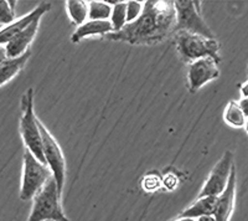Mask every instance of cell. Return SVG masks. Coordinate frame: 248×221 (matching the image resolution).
I'll return each instance as SVG.
<instances>
[{"instance_id":"6da1fadb","label":"cell","mask_w":248,"mask_h":221,"mask_svg":"<svg viewBox=\"0 0 248 221\" xmlns=\"http://www.w3.org/2000/svg\"><path fill=\"white\" fill-rule=\"evenodd\" d=\"M175 28L174 1L148 0L140 16L125 24L122 30L106 35L108 40L124 41L130 45H154L161 43Z\"/></svg>"},{"instance_id":"7a4b0ae2","label":"cell","mask_w":248,"mask_h":221,"mask_svg":"<svg viewBox=\"0 0 248 221\" xmlns=\"http://www.w3.org/2000/svg\"><path fill=\"white\" fill-rule=\"evenodd\" d=\"M20 134L26 149L37 160L45 164L43 154V141L40 133L39 118L34 110V90L29 88L21 98V116H20Z\"/></svg>"},{"instance_id":"3957f363","label":"cell","mask_w":248,"mask_h":221,"mask_svg":"<svg viewBox=\"0 0 248 221\" xmlns=\"http://www.w3.org/2000/svg\"><path fill=\"white\" fill-rule=\"evenodd\" d=\"M61 196L52 176L32 199L28 221H71L63 213Z\"/></svg>"},{"instance_id":"277c9868","label":"cell","mask_w":248,"mask_h":221,"mask_svg":"<svg viewBox=\"0 0 248 221\" xmlns=\"http://www.w3.org/2000/svg\"><path fill=\"white\" fill-rule=\"evenodd\" d=\"M176 50L181 60L186 63H191L196 60L210 59L215 60L217 63L221 61L220 44L216 39H206L200 35H194L186 32H175Z\"/></svg>"},{"instance_id":"5b68a950","label":"cell","mask_w":248,"mask_h":221,"mask_svg":"<svg viewBox=\"0 0 248 221\" xmlns=\"http://www.w3.org/2000/svg\"><path fill=\"white\" fill-rule=\"evenodd\" d=\"M175 8V28L174 34L186 32L194 35H200L206 39H215L209 25L201 14V1L194 0H176Z\"/></svg>"},{"instance_id":"8992f818","label":"cell","mask_w":248,"mask_h":221,"mask_svg":"<svg viewBox=\"0 0 248 221\" xmlns=\"http://www.w3.org/2000/svg\"><path fill=\"white\" fill-rule=\"evenodd\" d=\"M50 178H52L50 168L37 160L28 149H25L20 199L23 202L32 200L40 190L43 189L44 185L50 180Z\"/></svg>"},{"instance_id":"52a82bcc","label":"cell","mask_w":248,"mask_h":221,"mask_svg":"<svg viewBox=\"0 0 248 221\" xmlns=\"http://www.w3.org/2000/svg\"><path fill=\"white\" fill-rule=\"evenodd\" d=\"M40 133L43 141V154L45 159V164L50 168L52 176L56 182L57 189L62 194L65 187L66 179V160L60 144L57 143L50 130L44 126V123L39 119Z\"/></svg>"},{"instance_id":"ba28073f","label":"cell","mask_w":248,"mask_h":221,"mask_svg":"<svg viewBox=\"0 0 248 221\" xmlns=\"http://www.w3.org/2000/svg\"><path fill=\"white\" fill-rule=\"evenodd\" d=\"M233 165V153L227 150L221 157L220 160L216 163V165L212 168L209 178L199 194V198L221 195L229 184V179Z\"/></svg>"},{"instance_id":"9c48e42d","label":"cell","mask_w":248,"mask_h":221,"mask_svg":"<svg viewBox=\"0 0 248 221\" xmlns=\"http://www.w3.org/2000/svg\"><path fill=\"white\" fill-rule=\"evenodd\" d=\"M220 70L217 67V63L210 57L196 60L189 63L187 67V87L191 94L199 91L202 86L218 79Z\"/></svg>"},{"instance_id":"30bf717a","label":"cell","mask_w":248,"mask_h":221,"mask_svg":"<svg viewBox=\"0 0 248 221\" xmlns=\"http://www.w3.org/2000/svg\"><path fill=\"white\" fill-rule=\"evenodd\" d=\"M50 9L51 4L43 1V3H40L39 5L36 6L32 12L24 15V16H21L20 19H16L14 23L9 24V25L4 26L3 29H0V46L8 45V44L10 43L21 30H24L32 20H35L39 16H44V14H46Z\"/></svg>"},{"instance_id":"8fae6325","label":"cell","mask_w":248,"mask_h":221,"mask_svg":"<svg viewBox=\"0 0 248 221\" xmlns=\"http://www.w3.org/2000/svg\"><path fill=\"white\" fill-rule=\"evenodd\" d=\"M236 185L237 174L236 167L233 165L229 179V184L223 190V193L217 196L216 207H215L214 213V218L216 221H230L231 219L234 209V202H236Z\"/></svg>"},{"instance_id":"7c38bea8","label":"cell","mask_w":248,"mask_h":221,"mask_svg":"<svg viewBox=\"0 0 248 221\" xmlns=\"http://www.w3.org/2000/svg\"><path fill=\"white\" fill-rule=\"evenodd\" d=\"M41 17L43 16H39L35 20H32L8 45H5L8 59H16V57L21 56V55H24L30 50L31 43L34 41L35 36L37 34V30H39Z\"/></svg>"},{"instance_id":"4fadbf2b","label":"cell","mask_w":248,"mask_h":221,"mask_svg":"<svg viewBox=\"0 0 248 221\" xmlns=\"http://www.w3.org/2000/svg\"><path fill=\"white\" fill-rule=\"evenodd\" d=\"M110 32H113V28L109 20H105V21L87 20L86 23H83L76 29V32L72 34V37H71V41L74 44H77L81 40L87 39V37L98 36V35H105L106 36Z\"/></svg>"},{"instance_id":"5bb4252c","label":"cell","mask_w":248,"mask_h":221,"mask_svg":"<svg viewBox=\"0 0 248 221\" xmlns=\"http://www.w3.org/2000/svg\"><path fill=\"white\" fill-rule=\"evenodd\" d=\"M217 196H205V198H198V200L189 207H186L181 211L176 219H194L198 220L202 216H214L215 207H216Z\"/></svg>"},{"instance_id":"9a60e30c","label":"cell","mask_w":248,"mask_h":221,"mask_svg":"<svg viewBox=\"0 0 248 221\" xmlns=\"http://www.w3.org/2000/svg\"><path fill=\"white\" fill-rule=\"evenodd\" d=\"M30 56L31 51L29 50L28 52L16 57V59H6L5 61L0 63V87L8 83L9 81H12L25 67Z\"/></svg>"},{"instance_id":"2e32d148","label":"cell","mask_w":248,"mask_h":221,"mask_svg":"<svg viewBox=\"0 0 248 221\" xmlns=\"http://www.w3.org/2000/svg\"><path fill=\"white\" fill-rule=\"evenodd\" d=\"M66 10L72 24L79 26L88 19V3L83 0H68L66 1Z\"/></svg>"},{"instance_id":"e0dca14e","label":"cell","mask_w":248,"mask_h":221,"mask_svg":"<svg viewBox=\"0 0 248 221\" xmlns=\"http://www.w3.org/2000/svg\"><path fill=\"white\" fill-rule=\"evenodd\" d=\"M223 119H225V122L229 126H231V127L242 128L245 127L247 117H246L245 113L242 112L238 102L231 101V102H229V105L226 106V110L225 112H223Z\"/></svg>"},{"instance_id":"ac0fdd59","label":"cell","mask_w":248,"mask_h":221,"mask_svg":"<svg viewBox=\"0 0 248 221\" xmlns=\"http://www.w3.org/2000/svg\"><path fill=\"white\" fill-rule=\"evenodd\" d=\"M110 13H112V6L108 5L106 1L101 0L88 1V20H97V21L109 20Z\"/></svg>"},{"instance_id":"d6986e66","label":"cell","mask_w":248,"mask_h":221,"mask_svg":"<svg viewBox=\"0 0 248 221\" xmlns=\"http://www.w3.org/2000/svg\"><path fill=\"white\" fill-rule=\"evenodd\" d=\"M109 21L112 24L113 32H117L127 24V1H119L112 8Z\"/></svg>"},{"instance_id":"ffe728a7","label":"cell","mask_w":248,"mask_h":221,"mask_svg":"<svg viewBox=\"0 0 248 221\" xmlns=\"http://www.w3.org/2000/svg\"><path fill=\"white\" fill-rule=\"evenodd\" d=\"M15 6L16 1L12 0H0V25H9L15 20Z\"/></svg>"},{"instance_id":"44dd1931","label":"cell","mask_w":248,"mask_h":221,"mask_svg":"<svg viewBox=\"0 0 248 221\" xmlns=\"http://www.w3.org/2000/svg\"><path fill=\"white\" fill-rule=\"evenodd\" d=\"M143 1H134V0L127 1V24L136 21L143 13Z\"/></svg>"},{"instance_id":"7402d4cb","label":"cell","mask_w":248,"mask_h":221,"mask_svg":"<svg viewBox=\"0 0 248 221\" xmlns=\"http://www.w3.org/2000/svg\"><path fill=\"white\" fill-rule=\"evenodd\" d=\"M238 105H240L241 110H242V112L245 113V116L248 117V98H241Z\"/></svg>"},{"instance_id":"603a6c76","label":"cell","mask_w":248,"mask_h":221,"mask_svg":"<svg viewBox=\"0 0 248 221\" xmlns=\"http://www.w3.org/2000/svg\"><path fill=\"white\" fill-rule=\"evenodd\" d=\"M240 91L242 94V98H248V81L240 86Z\"/></svg>"},{"instance_id":"cb8c5ba5","label":"cell","mask_w":248,"mask_h":221,"mask_svg":"<svg viewBox=\"0 0 248 221\" xmlns=\"http://www.w3.org/2000/svg\"><path fill=\"white\" fill-rule=\"evenodd\" d=\"M6 59H8V56H6L5 46H0V63H3V61H5Z\"/></svg>"},{"instance_id":"d4e9b609","label":"cell","mask_w":248,"mask_h":221,"mask_svg":"<svg viewBox=\"0 0 248 221\" xmlns=\"http://www.w3.org/2000/svg\"><path fill=\"white\" fill-rule=\"evenodd\" d=\"M196 221H216V220H215L214 216L210 215V216H202V218H199Z\"/></svg>"},{"instance_id":"484cf974","label":"cell","mask_w":248,"mask_h":221,"mask_svg":"<svg viewBox=\"0 0 248 221\" xmlns=\"http://www.w3.org/2000/svg\"><path fill=\"white\" fill-rule=\"evenodd\" d=\"M174 221H196L194 219H175Z\"/></svg>"},{"instance_id":"4316f807","label":"cell","mask_w":248,"mask_h":221,"mask_svg":"<svg viewBox=\"0 0 248 221\" xmlns=\"http://www.w3.org/2000/svg\"><path fill=\"white\" fill-rule=\"evenodd\" d=\"M245 128H246V132H247L248 134V118L246 119V123H245Z\"/></svg>"}]
</instances>
